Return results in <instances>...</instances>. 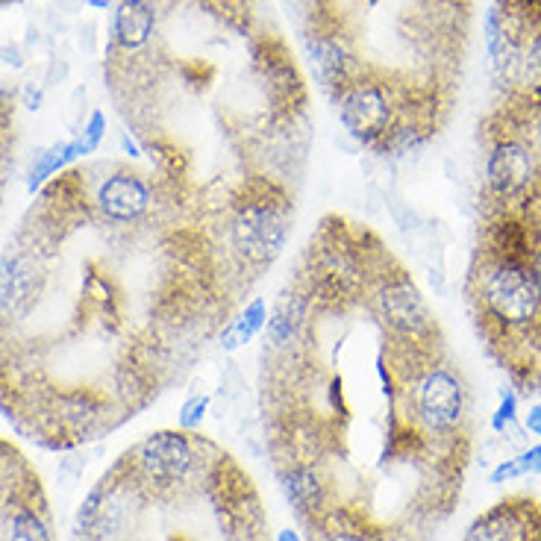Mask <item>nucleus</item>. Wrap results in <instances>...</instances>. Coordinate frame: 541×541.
<instances>
[{
    "label": "nucleus",
    "mask_w": 541,
    "mask_h": 541,
    "mask_svg": "<svg viewBox=\"0 0 541 541\" xmlns=\"http://www.w3.org/2000/svg\"><path fill=\"white\" fill-rule=\"evenodd\" d=\"M156 18L153 0H121L112 15V48L124 53L145 48L156 30Z\"/></svg>",
    "instance_id": "obj_9"
},
{
    "label": "nucleus",
    "mask_w": 541,
    "mask_h": 541,
    "mask_svg": "<svg viewBox=\"0 0 541 541\" xmlns=\"http://www.w3.org/2000/svg\"><path fill=\"white\" fill-rule=\"evenodd\" d=\"M371 297L377 318L389 327L394 339H409V342L439 339V324L433 321L427 300L406 274L397 271L394 277L383 280Z\"/></svg>",
    "instance_id": "obj_7"
},
{
    "label": "nucleus",
    "mask_w": 541,
    "mask_h": 541,
    "mask_svg": "<svg viewBox=\"0 0 541 541\" xmlns=\"http://www.w3.org/2000/svg\"><path fill=\"white\" fill-rule=\"evenodd\" d=\"M65 77H68V59L53 56V59L48 62V74H45V89H48V86H59V83H65Z\"/></svg>",
    "instance_id": "obj_23"
},
{
    "label": "nucleus",
    "mask_w": 541,
    "mask_h": 541,
    "mask_svg": "<svg viewBox=\"0 0 541 541\" xmlns=\"http://www.w3.org/2000/svg\"><path fill=\"white\" fill-rule=\"evenodd\" d=\"M209 403H212L209 394H192V397L183 403L180 415H177V427L186 430V433H197L200 424H203V418H206V412H209Z\"/></svg>",
    "instance_id": "obj_16"
},
{
    "label": "nucleus",
    "mask_w": 541,
    "mask_h": 541,
    "mask_svg": "<svg viewBox=\"0 0 541 541\" xmlns=\"http://www.w3.org/2000/svg\"><path fill=\"white\" fill-rule=\"evenodd\" d=\"M118 142H121V150H124L130 159H139V156H142L139 142H136V139H130V133H121V139H118Z\"/></svg>",
    "instance_id": "obj_28"
},
{
    "label": "nucleus",
    "mask_w": 541,
    "mask_h": 541,
    "mask_svg": "<svg viewBox=\"0 0 541 541\" xmlns=\"http://www.w3.org/2000/svg\"><path fill=\"white\" fill-rule=\"evenodd\" d=\"M265 324H268V306H265L262 297H253L233 321H227V327H224V333H221V347H224L227 353L245 347L247 342H253V339L265 330Z\"/></svg>",
    "instance_id": "obj_11"
},
{
    "label": "nucleus",
    "mask_w": 541,
    "mask_h": 541,
    "mask_svg": "<svg viewBox=\"0 0 541 541\" xmlns=\"http://www.w3.org/2000/svg\"><path fill=\"white\" fill-rule=\"evenodd\" d=\"M80 3H86V0H80Z\"/></svg>",
    "instance_id": "obj_33"
},
{
    "label": "nucleus",
    "mask_w": 541,
    "mask_h": 541,
    "mask_svg": "<svg viewBox=\"0 0 541 541\" xmlns=\"http://www.w3.org/2000/svg\"><path fill=\"white\" fill-rule=\"evenodd\" d=\"M541 183V162L518 133L494 139L486 156V195L494 200V212H509L533 195Z\"/></svg>",
    "instance_id": "obj_5"
},
{
    "label": "nucleus",
    "mask_w": 541,
    "mask_h": 541,
    "mask_svg": "<svg viewBox=\"0 0 541 541\" xmlns=\"http://www.w3.org/2000/svg\"><path fill=\"white\" fill-rule=\"evenodd\" d=\"M415 421L442 444H462V424L468 415V389L462 377L442 362H433L412 386H406Z\"/></svg>",
    "instance_id": "obj_4"
},
{
    "label": "nucleus",
    "mask_w": 541,
    "mask_h": 541,
    "mask_svg": "<svg viewBox=\"0 0 541 541\" xmlns=\"http://www.w3.org/2000/svg\"><path fill=\"white\" fill-rule=\"evenodd\" d=\"M18 265H21V250H6L0 256V318H6V312H9Z\"/></svg>",
    "instance_id": "obj_14"
},
{
    "label": "nucleus",
    "mask_w": 541,
    "mask_h": 541,
    "mask_svg": "<svg viewBox=\"0 0 541 541\" xmlns=\"http://www.w3.org/2000/svg\"><path fill=\"white\" fill-rule=\"evenodd\" d=\"M83 112H86V89L77 86L74 95H71V127H74V136L86 127L83 124Z\"/></svg>",
    "instance_id": "obj_21"
},
{
    "label": "nucleus",
    "mask_w": 541,
    "mask_h": 541,
    "mask_svg": "<svg viewBox=\"0 0 541 541\" xmlns=\"http://www.w3.org/2000/svg\"><path fill=\"white\" fill-rule=\"evenodd\" d=\"M309 56H312L324 86L330 92H336V98L353 83V71H350L353 59L342 48V42H336L333 36H309Z\"/></svg>",
    "instance_id": "obj_10"
},
{
    "label": "nucleus",
    "mask_w": 541,
    "mask_h": 541,
    "mask_svg": "<svg viewBox=\"0 0 541 541\" xmlns=\"http://www.w3.org/2000/svg\"><path fill=\"white\" fill-rule=\"evenodd\" d=\"M77 45L83 53H95L98 50V24L95 21H86V24H80L77 27Z\"/></svg>",
    "instance_id": "obj_20"
},
{
    "label": "nucleus",
    "mask_w": 541,
    "mask_h": 541,
    "mask_svg": "<svg viewBox=\"0 0 541 541\" xmlns=\"http://www.w3.org/2000/svg\"><path fill=\"white\" fill-rule=\"evenodd\" d=\"M180 480L145 477L124 453L118 480L103 494L80 541H271L268 515L250 474L209 436Z\"/></svg>",
    "instance_id": "obj_1"
},
{
    "label": "nucleus",
    "mask_w": 541,
    "mask_h": 541,
    "mask_svg": "<svg viewBox=\"0 0 541 541\" xmlns=\"http://www.w3.org/2000/svg\"><path fill=\"white\" fill-rule=\"evenodd\" d=\"M515 424H518V394L506 386L500 389V403L492 415V430L497 436H506L509 430H515Z\"/></svg>",
    "instance_id": "obj_15"
},
{
    "label": "nucleus",
    "mask_w": 541,
    "mask_h": 541,
    "mask_svg": "<svg viewBox=\"0 0 541 541\" xmlns=\"http://www.w3.org/2000/svg\"><path fill=\"white\" fill-rule=\"evenodd\" d=\"M86 145H89V150L95 153V150L100 148V142H103V136H106V115L100 112V109H95L92 115H89V121H86V127L77 133Z\"/></svg>",
    "instance_id": "obj_18"
},
{
    "label": "nucleus",
    "mask_w": 541,
    "mask_h": 541,
    "mask_svg": "<svg viewBox=\"0 0 541 541\" xmlns=\"http://www.w3.org/2000/svg\"><path fill=\"white\" fill-rule=\"evenodd\" d=\"M527 268H530V277H533V283H536V289H539L541 295V245H536V250L530 253Z\"/></svg>",
    "instance_id": "obj_26"
},
{
    "label": "nucleus",
    "mask_w": 541,
    "mask_h": 541,
    "mask_svg": "<svg viewBox=\"0 0 541 541\" xmlns=\"http://www.w3.org/2000/svg\"><path fill=\"white\" fill-rule=\"evenodd\" d=\"M83 471H86V456H68V459L59 462V477L68 480V483H74Z\"/></svg>",
    "instance_id": "obj_22"
},
{
    "label": "nucleus",
    "mask_w": 541,
    "mask_h": 541,
    "mask_svg": "<svg viewBox=\"0 0 541 541\" xmlns=\"http://www.w3.org/2000/svg\"><path fill=\"white\" fill-rule=\"evenodd\" d=\"M100 218H106L115 227L124 224H142L153 206V186L136 171H112L103 177L95 195Z\"/></svg>",
    "instance_id": "obj_8"
},
{
    "label": "nucleus",
    "mask_w": 541,
    "mask_h": 541,
    "mask_svg": "<svg viewBox=\"0 0 541 541\" xmlns=\"http://www.w3.org/2000/svg\"><path fill=\"white\" fill-rule=\"evenodd\" d=\"M86 6H92V9H109L112 0H86Z\"/></svg>",
    "instance_id": "obj_32"
},
{
    "label": "nucleus",
    "mask_w": 541,
    "mask_h": 541,
    "mask_svg": "<svg viewBox=\"0 0 541 541\" xmlns=\"http://www.w3.org/2000/svg\"><path fill=\"white\" fill-rule=\"evenodd\" d=\"M77 159V150L74 142H56L50 148L36 150L33 162H30V171H27V192L33 195L36 189H42L56 171H62L65 165H71Z\"/></svg>",
    "instance_id": "obj_12"
},
{
    "label": "nucleus",
    "mask_w": 541,
    "mask_h": 541,
    "mask_svg": "<svg viewBox=\"0 0 541 541\" xmlns=\"http://www.w3.org/2000/svg\"><path fill=\"white\" fill-rule=\"evenodd\" d=\"M471 289L480 303V318L497 339H506L509 333L527 336L541 327V295L527 262L483 250L471 274Z\"/></svg>",
    "instance_id": "obj_3"
},
{
    "label": "nucleus",
    "mask_w": 541,
    "mask_h": 541,
    "mask_svg": "<svg viewBox=\"0 0 541 541\" xmlns=\"http://www.w3.org/2000/svg\"><path fill=\"white\" fill-rule=\"evenodd\" d=\"M21 100H24V106H27L30 112H39V109H42V103H45V83H36V80L24 83V89H21Z\"/></svg>",
    "instance_id": "obj_19"
},
{
    "label": "nucleus",
    "mask_w": 541,
    "mask_h": 541,
    "mask_svg": "<svg viewBox=\"0 0 541 541\" xmlns=\"http://www.w3.org/2000/svg\"><path fill=\"white\" fill-rule=\"evenodd\" d=\"M524 427H527L533 436H539L541 439V403H536V406L527 412V421H524Z\"/></svg>",
    "instance_id": "obj_27"
},
{
    "label": "nucleus",
    "mask_w": 541,
    "mask_h": 541,
    "mask_svg": "<svg viewBox=\"0 0 541 541\" xmlns=\"http://www.w3.org/2000/svg\"><path fill=\"white\" fill-rule=\"evenodd\" d=\"M56 3V9L62 12V15H74L77 9H80V0H53Z\"/></svg>",
    "instance_id": "obj_30"
},
{
    "label": "nucleus",
    "mask_w": 541,
    "mask_h": 541,
    "mask_svg": "<svg viewBox=\"0 0 541 541\" xmlns=\"http://www.w3.org/2000/svg\"><path fill=\"white\" fill-rule=\"evenodd\" d=\"M24 45L27 48H36V45H42V27H27V39H24Z\"/></svg>",
    "instance_id": "obj_29"
},
{
    "label": "nucleus",
    "mask_w": 541,
    "mask_h": 541,
    "mask_svg": "<svg viewBox=\"0 0 541 541\" xmlns=\"http://www.w3.org/2000/svg\"><path fill=\"white\" fill-rule=\"evenodd\" d=\"M339 118L359 148L374 150L397 127V103L386 83L362 77L339 95Z\"/></svg>",
    "instance_id": "obj_6"
},
{
    "label": "nucleus",
    "mask_w": 541,
    "mask_h": 541,
    "mask_svg": "<svg viewBox=\"0 0 541 541\" xmlns=\"http://www.w3.org/2000/svg\"><path fill=\"white\" fill-rule=\"evenodd\" d=\"M524 465H527V474H541V444H533L527 447L524 453Z\"/></svg>",
    "instance_id": "obj_25"
},
{
    "label": "nucleus",
    "mask_w": 541,
    "mask_h": 541,
    "mask_svg": "<svg viewBox=\"0 0 541 541\" xmlns=\"http://www.w3.org/2000/svg\"><path fill=\"white\" fill-rule=\"evenodd\" d=\"M0 65H9V68H24V53L18 45L12 42H3L0 45Z\"/></svg>",
    "instance_id": "obj_24"
},
{
    "label": "nucleus",
    "mask_w": 541,
    "mask_h": 541,
    "mask_svg": "<svg viewBox=\"0 0 541 541\" xmlns=\"http://www.w3.org/2000/svg\"><path fill=\"white\" fill-rule=\"evenodd\" d=\"M227 247L236 259L262 274L289 242L292 197L277 177H245L227 200Z\"/></svg>",
    "instance_id": "obj_2"
},
{
    "label": "nucleus",
    "mask_w": 541,
    "mask_h": 541,
    "mask_svg": "<svg viewBox=\"0 0 541 541\" xmlns=\"http://www.w3.org/2000/svg\"><path fill=\"white\" fill-rule=\"evenodd\" d=\"M277 541H303V536L295 533V530H280V533H277Z\"/></svg>",
    "instance_id": "obj_31"
},
{
    "label": "nucleus",
    "mask_w": 541,
    "mask_h": 541,
    "mask_svg": "<svg viewBox=\"0 0 541 541\" xmlns=\"http://www.w3.org/2000/svg\"><path fill=\"white\" fill-rule=\"evenodd\" d=\"M383 203H386L389 215H392L397 230H400L403 236H421L424 221H421V215L412 209V203H406L403 197L397 195H383Z\"/></svg>",
    "instance_id": "obj_13"
},
{
    "label": "nucleus",
    "mask_w": 541,
    "mask_h": 541,
    "mask_svg": "<svg viewBox=\"0 0 541 541\" xmlns=\"http://www.w3.org/2000/svg\"><path fill=\"white\" fill-rule=\"evenodd\" d=\"M527 477V465H524V456H512V459H503L497 468L492 471L494 486H503V483H512V480H521Z\"/></svg>",
    "instance_id": "obj_17"
}]
</instances>
